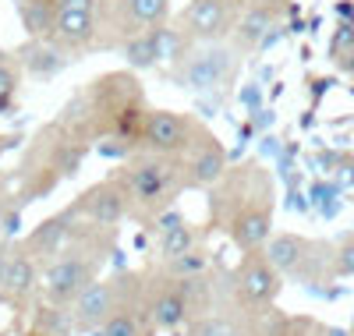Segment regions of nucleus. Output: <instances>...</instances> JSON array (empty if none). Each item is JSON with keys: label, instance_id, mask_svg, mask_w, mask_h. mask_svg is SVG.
I'll use <instances>...</instances> for the list:
<instances>
[{"label": "nucleus", "instance_id": "473e14b6", "mask_svg": "<svg viewBox=\"0 0 354 336\" xmlns=\"http://www.w3.org/2000/svg\"><path fill=\"white\" fill-rule=\"evenodd\" d=\"M351 336H354V329H351Z\"/></svg>", "mask_w": 354, "mask_h": 336}, {"label": "nucleus", "instance_id": "4468645a", "mask_svg": "<svg viewBox=\"0 0 354 336\" xmlns=\"http://www.w3.org/2000/svg\"><path fill=\"white\" fill-rule=\"evenodd\" d=\"M96 32H100V0H57V15L46 39L68 50L75 60H82L85 53H96Z\"/></svg>", "mask_w": 354, "mask_h": 336}, {"label": "nucleus", "instance_id": "a211bd4d", "mask_svg": "<svg viewBox=\"0 0 354 336\" xmlns=\"http://www.w3.org/2000/svg\"><path fill=\"white\" fill-rule=\"evenodd\" d=\"M230 160H227V149L220 145V138L213 131H205L188 152H185V170H188V188L198 192H209L216 180L227 174Z\"/></svg>", "mask_w": 354, "mask_h": 336}, {"label": "nucleus", "instance_id": "423d86ee", "mask_svg": "<svg viewBox=\"0 0 354 336\" xmlns=\"http://www.w3.org/2000/svg\"><path fill=\"white\" fill-rule=\"evenodd\" d=\"M241 64H245V50L234 39L188 43L185 53L170 68H163V75L192 96H220L238 82Z\"/></svg>", "mask_w": 354, "mask_h": 336}, {"label": "nucleus", "instance_id": "2f4dec72", "mask_svg": "<svg viewBox=\"0 0 354 336\" xmlns=\"http://www.w3.org/2000/svg\"><path fill=\"white\" fill-rule=\"evenodd\" d=\"M270 4H283V8H287V4H290V0H270Z\"/></svg>", "mask_w": 354, "mask_h": 336}, {"label": "nucleus", "instance_id": "2eb2a0df", "mask_svg": "<svg viewBox=\"0 0 354 336\" xmlns=\"http://www.w3.org/2000/svg\"><path fill=\"white\" fill-rule=\"evenodd\" d=\"M142 304H145V312H149V319L156 322L160 333H181L192 319V304H188L185 283L177 277H170V272L160 269V265L145 269Z\"/></svg>", "mask_w": 354, "mask_h": 336}, {"label": "nucleus", "instance_id": "5701e85b", "mask_svg": "<svg viewBox=\"0 0 354 336\" xmlns=\"http://www.w3.org/2000/svg\"><path fill=\"white\" fill-rule=\"evenodd\" d=\"M287 319H290L287 312H280L277 304H270V308L234 312L230 315V329H234V336H283Z\"/></svg>", "mask_w": 354, "mask_h": 336}, {"label": "nucleus", "instance_id": "bb28decb", "mask_svg": "<svg viewBox=\"0 0 354 336\" xmlns=\"http://www.w3.org/2000/svg\"><path fill=\"white\" fill-rule=\"evenodd\" d=\"M283 336H337V329L319 322L315 315H290L283 326Z\"/></svg>", "mask_w": 354, "mask_h": 336}, {"label": "nucleus", "instance_id": "cd10ccee", "mask_svg": "<svg viewBox=\"0 0 354 336\" xmlns=\"http://www.w3.org/2000/svg\"><path fill=\"white\" fill-rule=\"evenodd\" d=\"M333 277H337V280L354 277V234H344V237L333 244Z\"/></svg>", "mask_w": 354, "mask_h": 336}, {"label": "nucleus", "instance_id": "9d476101", "mask_svg": "<svg viewBox=\"0 0 354 336\" xmlns=\"http://www.w3.org/2000/svg\"><path fill=\"white\" fill-rule=\"evenodd\" d=\"M283 290V277L270 265L262 252H245L227 277H223V312H252L277 304Z\"/></svg>", "mask_w": 354, "mask_h": 336}, {"label": "nucleus", "instance_id": "c756f323", "mask_svg": "<svg viewBox=\"0 0 354 336\" xmlns=\"http://www.w3.org/2000/svg\"><path fill=\"white\" fill-rule=\"evenodd\" d=\"M25 336H53V333H43V329H32V326H28V329H25Z\"/></svg>", "mask_w": 354, "mask_h": 336}, {"label": "nucleus", "instance_id": "6e6552de", "mask_svg": "<svg viewBox=\"0 0 354 336\" xmlns=\"http://www.w3.org/2000/svg\"><path fill=\"white\" fill-rule=\"evenodd\" d=\"M145 283V269L142 272H113V277H100L93 287H85L68 308L78 336H96L110 315H117L131 297L142 294Z\"/></svg>", "mask_w": 354, "mask_h": 336}, {"label": "nucleus", "instance_id": "20e7f679", "mask_svg": "<svg viewBox=\"0 0 354 336\" xmlns=\"http://www.w3.org/2000/svg\"><path fill=\"white\" fill-rule=\"evenodd\" d=\"M131 205V220L153 227L163 212L174 209L177 195L188 192V170L185 156H163V152H142L135 149L131 156L121 160L113 170Z\"/></svg>", "mask_w": 354, "mask_h": 336}, {"label": "nucleus", "instance_id": "6ab92c4d", "mask_svg": "<svg viewBox=\"0 0 354 336\" xmlns=\"http://www.w3.org/2000/svg\"><path fill=\"white\" fill-rule=\"evenodd\" d=\"M75 216H71V209L64 205L61 212H53V216H46L39 227H32L25 237H21V248L32 255L39 265H46L57 252L64 248V244L71 241V234H75Z\"/></svg>", "mask_w": 354, "mask_h": 336}, {"label": "nucleus", "instance_id": "7ed1b4c3", "mask_svg": "<svg viewBox=\"0 0 354 336\" xmlns=\"http://www.w3.org/2000/svg\"><path fill=\"white\" fill-rule=\"evenodd\" d=\"M88 152H93V145H85L75 135H68L57 120L43 124L32 138L25 142L21 160H18L15 174L8 177L11 188H15L11 202L18 209H25V205H32V202L53 195L68 177H75L82 170Z\"/></svg>", "mask_w": 354, "mask_h": 336}, {"label": "nucleus", "instance_id": "dca6fc26", "mask_svg": "<svg viewBox=\"0 0 354 336\" xmlns=\"http://www.w3.org/2000/svg\"><path fill=\"white\" fill-rule=\"evenodd\" d=\"M36 297H43V265L21 244H15L4 265V277H0V304L21 319V315H32Z\"/></svg>", "mask_w": 354, "mask_h": 336}, {"label": "nucleus", "instance_id": "f8f14e48", "mask_svg": "<svg viewBox=\"0 0 354 336\" xmlns=\"http://www.w3.org/2000/svg\"><path fill=\"white\" fill-rule=\"evenodd\" d=\"M245 0H188V4L170 18V25L188 43H216L230 39L241 21Z\"/></svg>", "mask_w": 354, "mask_h": 336}, {"label": "nucleus", "instance_id": "39448f33", "mask_svg": "<svg viewBox=\"0 0 354 336\" xmlns=\"http://www.w3.org/2000/svg\"><path fill=\"white\" fill-rule=\"evenodd\" d=\"M117 248V230L75 227L71 241L43 265V301L71 304L85 287L103 277V265Z\"/></svg>", "mask_w": 354, "mask_h": 336}, {"label": "nucleus", "instance_id": "7c9ffc66", "mask_svg": "<svg viewBox=\"0 0 354 336\" xmlns=\"http://www.w3.org/2000/svg\"><path fill=\"white\" fill-rule=\"evenodd\" d=\"M0 248H4V223H0Z\"/></svg>", "mask_w": 354, "mask_h": 336}, {"label": "nucleus", "instance_id": "f03ea898", "mask_svg": "<svg viewBox=\"0 0 354 336\" xmlns=\"http://www.w3.org/2000/svg\"><path fill=\"white\" fill-rule=\"evenodd\" d=\"M209 227L227 234L230 244L245 252H262L273 237L277 220V180L259 160L227 167V174L205 192Z\"/></svg>", "mask_w": 354, "mask_h": 336}, {"label": "nucleus", "instance_id": "a878e982", "mask_svg": "<svg viewBox=\"0 0 354 336\" xmlns=\"http://www.w3.org/2000/svg\"><path fill=\"white\" fill-rule=\"evenodd\" d=\"M181 333H185V336H234V329H230V315H227V312L198 315V319H192Z\"/></svg>", "mask_w": 354, "mask_h": 336}, {"label": "nucleus", "instance_id": "393cba45", "mask_svg": "<svg viewBox=\"0 0 354 336\" xmlns=\"http://www.w3.org/2000/svg\"><path fill=\"white\" fill-rule=\"evenodd\" d=\"M11 4L21 18L25 36H46L50 32L53 15H57V0H11Z\"/></svg>", "mask_w": 354, "mask_h": 336}, {"label": "nucleus", "instance_id": "4be33fe9", "mask_svg": "<svg viewBox=\"0 0 354 336\" xmlns=\"http://www.w3.org/2000/svg\"><path fill=\"white\" fill-rule=\"evenodd\" d=\"M145 287V283H142ZM156 322L149 319V312H145V304H142V294L131 297L128 304L117 315L106 319V326L96 333V336H156Z\"/></svg>", "mask_w": 354, "mask_h": 336}, {"label": "nucleus", "instance_id": "9b49d317", "mask_svg": "<svg viewBox=\"0 0 354 336\" xmlns=\"http://www.w3.org/2000/svg\"><path fill=\"white\" fill-rule=\"evenodd\" d=\"M209 131L198 117L192 113H181V110H160V106H149L142 120V131H138V142L135 149L142 152H163V156H185V152Z\"/></svg>", "mask_w": 354, "mask_h": 336}, {"label": "nucleus", "instance_id": "1a4fd4ad", "mask_svg": "<svg viewBox=\"0 0 354 336\" xmlns=\"http://www.w3.org/2000/svg\"><path fill=\"white\" fill-rule=\"evenodd\" d=\"M170 21V0H100V32L96 53H121L135 36Z\"/></svg>", "mask_w": 354, "mask_h": 336}, {"label": "nucleus", "instance_id": "f257e3e1", "mask_svg": "<svg viewBox=\"0 0 354 336\" xmlns=\"http://www.w3.org/2000/svg\"><path fill=\"white\" fill-rule=\"evenodd\" d=\"M145 113H149L145 88L135 71L124 68L96 75L75 88L53 120L78 142L100 149L103 156H131Z\"/></svg>", "mask_w": 354, "mask_h": 336}, {"label": "nucleus", "instance_id": "f3484780", "mask_svg": "<svg viewBox=\"0 0 354 336\" xmlns=\"http://www.w3.org/2000/svg\"><path fill=\"white\" fill-rule=\"evenodd\" d=\"M11 53L18 60L21 75L32 78V82H53L57 75H64L75 64V57L68 50H61L53 39H46V36H25V43L15 46Z\"/></svg>", "mask_w": 354, "mask_h": 336}, {"label": "nucleus", "instance_id": "b1692460", "mask_svg": "<svg viewBox=\"0 0 354 336\" xmlns=\"http://www.w3.org/2000/svg\"><path fill=\"white\" fill-rule=\"evenodd\" d=\"M21 68L11 50H0V117H8L18 110V100H21Z\"/></svg>", "mask_w": 354, "mask_h": 336}, {"label": "nucleus", "instance_id": "c85d7f7f", "mask_svg": "<svg viewBox=\"0 0 354 336\" xmlns=\"http://www.w3.org/2000/svg\"><path fill=\"white\" fill-rule=\"evenodd\" d=\"M21 142H25V138H21V131H0V160H4L8 152H15ZM4 185H8V180L0 177V188H4Z\"/></svg>", "mask_w": 354, "mask_h": 336}, {"label": "nucleus", "instance_id": "0eeeda50", "mask_svg": "<svg viewBox=\"0 0 354 336\" xmlns=\"http://www.w3.org/2000/svg\"><path fill=\"white\" fill-rule=\"evenodd\" d=\"M262 255L270 259V265L287 280H298L305 287L330 283L333 277V244L330 241H315L294 230H273V237L266 241Z\"/></svg>", "mask_w": 354, "mask_h": 336}, {"label": "nucleus", "instance_id": "ddd939ff", "mask_svg": "<svg viewBox=\"0 0 354 336\" xmlns=\"http://www.w3.org/2000/svg\"><path fill=\"white\" fill-rule=\"evenodd\" d=\"M71 216L78 227H100V230H121L124 220H131V205L128 195L121 188V180L113 174H106L103 180L88 185L78 198L68 202Z\"/></svg>", "mask_w": 354, "mask_h": 336}, {"label": "nucleus", "instance_id": "412c9836", "mask_svg": "<svg viewBox=\"0 0 354 336\" xmlns=\"http://www.w3.org/2000/svg\"><path fill=\"white\" fill-rule=\"evenodd\" d=\"M283 18V4H270V0H245V11H241V21L234 28V43L245 50V57L252 50L262 46V39L277 28V21Z\"/></svg>", "mask_w": 354, "mask_h": 336}, {"label": "nucleus", "instance_id": "aec40b11", "mask_svg": "<svg viewBox=\"0 0 354 336\" xmlns=\"http://www.w3.org/2000/svg\"><path fill=\"white\" fill-rule=\"evenodd\" d=\"M153 230H156V265H163V262H174V259H181V255H188V252H195L198 248V227L192 223V220H185L181 212H163V216L153 223Z\"/></svg>", "mask_w": 354, "mask_h": 336}]
</instances>
